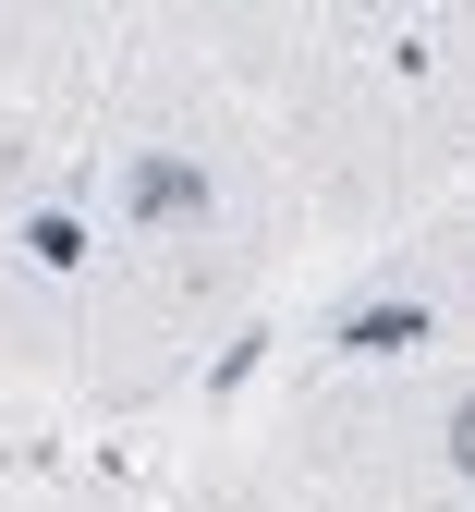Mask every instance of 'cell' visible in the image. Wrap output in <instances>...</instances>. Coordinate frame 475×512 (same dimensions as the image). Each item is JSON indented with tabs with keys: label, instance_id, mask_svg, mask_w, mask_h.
<instances>
[{
	"label": "cell",
	"instance_id": "cell-3",
	"mask_svg": "<svg viewBox=\"0 0 475 512\" xmlns=\"http://www.w3.org/2000/svg\"><path fill=\"white\" fill-rule=\"evenodd\" d=\"M74 110H37V98H0V232H25L37 208L74 196Z\"/></svg>",
	"mask_w": 475,
	"mask_h": 512
},
{
	"label": "cell",
	"instance_id": "cell-2",
	"mask_svg": "<svg viewBox=\"0 0 475 512\" xmlns=\"http://www.w3.org/2000/svg\"><path fill=\"white\" fill-rule=\"evenodd\" d=\"M256 256H147V244H86L74 269V403L147 415L171 403L208 354L244 342V317L268 305Z\"/></svg>",
	"mask_w": 475,
	"mask_h": 512
},
{
	"label": "cell",
	"instance_id": "cell-5",
	"mask_svg": "<svg viewBox=\"0 0 475 512\" xmlns=\"http://www.w3.org/2000/svg\"><path fill=\"white\" fill-rule=\"evenodd\" d=\"M0 512H134V500L98 476H0Z\"/></svg>",
	"mask_w": 475,
	"mask_h": 512
},
{
	"label": "cell",
	"instance_id": "cell-4",
	"mask_svg": "<svg viewBox=\"0 0 475 512\" xmlns=\"http://www.w3.org/2000/svg\"><path fill=\"white\" fill-rule=\"evenodd\" d=\"M159 512H317V488L268 452V439H220V452H195V464L171 476Z\"/></svg>",
	"mask_w": 475,
	"mask_h": 512
},
{
	"label": "cell",
	"instance_id": "cell-1",
	"mask_svg": "<svg viewBox=\"0 0 475 512\" xmlns=\"http://www.w3.org/2000/svg\"><path fill=\"white\" fill-rule=\"evenodd\" d=\"M256 439L317 488V512H475V354L305 366Z\"/></svg>",
	"mask_w": 475,
	"mask_h": 512
}]
</instances>
